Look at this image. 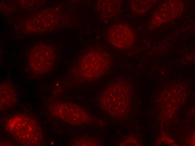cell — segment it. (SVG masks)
I'll list each match as a JSON object with an SVG mask.
<instances>
[{
  "instance_id": "cell-10",
  "label": "cell",
  "mask_w": 195,
  "mask_h": 146,
  "mask_svg": "<svg viewBox=\"0 0 195 146\" xmlns=\"http://www.w3.org/2000/svg\"><path fill=\"white\" fill-rule=\"evenodd\" d=\"M151 1L149 0H132L130 5L133 12L137 14H142L146 12L150 7Z\"/></svg>"
},
{
  "instance_id": "cell-2",
  "label": "cell",
  "mask_w": 195,
  "mask_h": 146,
  "mask_svg": "<svg viewBox=\"0 0 195 146\" xmlns=\"http://www.w3.org/2000/svg\"><path fill=\"white\" fill-rule=\"evenodd\" d=\"M8 130L18 142L26 146L38 145L42 139V134L38 123L32 118L17 115L8 121Z\"/></svg>"
},
{
  "instance_id": "cell-1",
  "label": "cell",
  "mask_w": 195,
  "mask_h": 146,
  "mask_svg": "<svg viewBox=\"0 0 195 146\" xmlns=\"http://www.w3.org/2000/svg\"><path fill=\"white\" fill-rule=\"evenodd\" d=\"M110 64V56L107 52L100 49H90L82 56L76 73L85 80H94L107 73Z\"/></svg>"
},
{
  "instance_id": "cell-11",
  "label": "cell",
  "mask_w": 195,
  "mask_h": 146,
  "mask_svg": "<svg viewBox=\"0 0 195 146\" xmlns=\"http://www.w3.org/2000/svg\"><path fill=\"white\" fill-rule=\"evenodd\" d=\"M97 140L91 138H81L74 140V146H95Z\"/></svg>"
},
{
  "instance_id": "cell-7",
  "label": "cell",
  "mask_w": 195,
  "mask_h": 146,
  "mask_svg": "<svg viewBox=\"0 0 195 146\" xmlns=\"http://www.w3.org/2000/svg\"><path fill=\"white\" fill-rule=\"evenodd\" d=\"M16 102V93L11 83L2 82L0 86V107L2 110H7L14 106Z\"/></svg>"
},
{
  "instance_id": "cell-5",
  "label": "cell",
  "mask_w": 195,
  "mask_h": 146,
  "mask_svg": "<svg viewBox=\"0 0 195 146\" xmlns=\"http://www.w3.org/2000/svg\"><path fill=\"white\" fill-rule=\"evenodd\" d=\"M29 68L35 76L47 74L53 68L55 54L53 48L44 43L34 46L28 54Z\"/></svg>"
},
{
  "instance_id": "cell-6",
  "label": "cell",
  "mask_w": 195,
  "mask_h": 146,
  "mask_svg": "<svg viewBox=\"0 0 195 146\" xmlns=\"http://www.w3.org/2000/svg\"><path fill=\"white\" fill-rule=\"evenodd\" d=\"M108 39L114 46L120 48L130 47L134 40L131 28L124 24H118L112 26L107 33Z\"/></svg>"
},
{
  "instance_id": "cell-4",
  "label": "cell",
  "mask_w": 195,
  "mask_h": 146,
  "mask_svg": "<svg viewBox=\"0 0 195 146\" xmlns=\"http://www.w3.org/2000/svg\"><path fill=\"white\" fill-rule=\"evenodd\" d=\"M49 108L53 116L73 125L86 124L93 121L91 114L71 102L56 100L50 102Z\"/></svg>"
},
{
  "instance_id": "cell-8",
  "label": "cell",
  "mask_w": 195,
  "mask_h": 146,
  "mask_svg": "<svg viewBox=\"0 0 195 146\" xmlns=\"http://www.w3.org/2000/svg\"><path fill=\"white\" fill-rule=\"evenodd\" d=\"M157 14L158 21L162 22L169 21L179 15L182 9V3L178 1L167 2L164 3Z\"/></svg>"
},
{
  "instance_id": "cell-9",
  "label": "cell",
  "mask_w": 195,
  "mask_h": 146,
  "mask_svg": "<svg viewBox=\"0 0 195 146\" xmlns=\"http://www.w3.org/2000/svg\"><path fill=\"white\" fill-rule=\"evenodd\" d=\"M121 4V0L100 1L97 7L101 15L108 17L113 16L118 13Z\"/></svg>"
},
{
  "instance_id": "cell-3",
  "label": "cell",
  "mask_w": 195,
  "mask_h": 146,
  "mask_svg": "<svg viewBox=\"0 0 195 146\" xmlns=\"http://www.w3.org/2000/svg\"><path fill=\"white\" fill-rule=\"evenodd\" d=\"M128 88L122 82H113L107 85L99 99L100 107L110 115L118 117L124 114L129 103Z\"/></svg>"
}]
</instances>
